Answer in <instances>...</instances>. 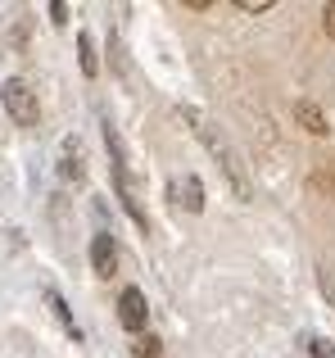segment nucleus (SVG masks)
Here are the masks:
<instances>
[{"instance_id":"obj_1","label":"nucleus","mask_w":335,"mask_h":358,"mask_svg":"<svg viewBox=\"0 0 335 358\" xmlns=\"http://www.w3.org/2000/svg\"><path fill=\"white\" fill-rule=\"evenodd\" d=\"M186 118L195 122V136H200L204 145L213 150V159H218V164H222V173H227V182L236 186V195H240V200H249V177H245V164H240V155H236V150L227 145V136H222V131L213 127L209 118H200V114H195V109H186Z\"/></svg>"},{"instance_id":"obj_2","label":"nucleus","mask_w":335,"mask_h":358,"mask_svg":"<svg viewBox=\"0 0 335 358\" xmlns=\"http://www.w3.org/2000/svg\"><path fill=\"white\" fill-rule=\"evenodd\" d=\"M0 105H5V114L18 122V127H36V118H41V105H36V91L27 87L23 78H9L5 87H0Z\"/></svg>"},{"instance_id":"obj_3","label":"nucleus","mask_w":335,"mask_h":358,"mask_svg":"<svg viewBox=\"0 0 335 358\" xmlns=\"http://www.w3.org/2000/svg\"><path fill=\"white\" fill-rule=\"evenodd\" d=\"M145 313H150V308H145V295L136 286H127L123 295H118V322H123L127 331H141V327H145Z\"/></svg>"},{"instance_id":"obj_4","label":"nucleus","mask_w":335,"mask_h":358,"mask_svg":"<svg viewBox=\"0 0 335 358\" xmlns=\"http://www.w3.org/2000/svg\"><path fill=\"white\" fill-rule=\"evenodd\" d=\"M91 268L100 272V277H114V268H118V245L109 231H100L96 241H91Z\"/></svg>"},{"instance_id":"obj_5","label":"nucleus","mask_w":335,"mask_h":358,"mask_svg":"<svg viewBox=\"0 0 335 358\" xmlns=\"http://www.w3.org/2000/svg\"><path fill=\"white\" fill-rule=\"evenodd\" d=\"M177 195H181V204H186L191 213H200V209H204V186L195 182V177H186V182H177Z\"/></svg>"},{"instance_id":"obj_6","label":"nucleus","mask_w":335,"mask_h":358,"mask_svg":"<svg viewBox=\"0 0 335 358\" xmlns=\"http://www.w3.org/2000/svg\"><path fill=\"white\" fill-rule=\"evenodd\" d=\"M295 114H299V122H304L308 131H318V136L327 131V118H322V109H318V105H299Z\"/></svg>"},{"instance_id":"obj_7","label":"nucleus","mask_w":335,"mask_h":358,"mask_svg":"<svg viewBox=\"0 0 335 358\" xmlns=\"http://www.w3.org/2000/svg\"><path fill=\"white\" fill-rule=\"evenodd\" d=\"M77 50H82V73H87V78H96L100 64H96V45H91V36H87V32L77 36Z\"/></svg>"},{"instance_id":"obj_8","label":"nucleus","mask_w":335,"mask_h":358,"mask_svg":"<svg viewBox=\"0 0 335 358\" xmlns=\"http://www.w3.org/2000/svg\"><path fill=\"white\" fill-rule=\"evenodd\" d=\"M45 304H50V308H54V317H59V322H64V331H73V336H77V327H73V317H68V308H64V299H59V295H54V290H45Z\"/></svg>"},{"instance_id":"obj_9","label":"nucleus","mask_w":335,"mask_h":358,"mask_svg":"<svg viewBox=\"0 0 335 358\" xmlns=\"http://www.w3.org/2000/svg\"><path fill=\"white\" fill-rule=\"evenodd\" d=\"M132 350H136V358H159L163 345H159V336H136V345H132Z\"/></svg>"},{"instance_id":"obj_10","label":"nucleus","mask_w":335,"mask_h":358,"mask_svg":"<svg viewBox=\"0 0 335 358\" xmlns=\"http://www.w3.org/2000/svg\"><path fill=\"white\" fill-rule=\"evenodd\" d=\"M304 345H308V354H313V358H335V345H331V341H322V336H308Z\"/></svg>"},{"instance_id":"obj_11","label":"nucleus","mask_w":335,"mask_h":358,"mask_svg":"<svg viewBox=\"0 0 335 358\" xmlns=\"http://www.w3.org/2000/svg\"><path fill=\"white\" fill-rule=\"evenodd\" d=\"M240 9H245V14H263L267 0H240Z\"/></svg>"},{"instance_id":"obj_12","label":"nucleus","mask_w":335,"mask_h":358,"mask_svg":"<svg viewBox=\"0 0 335 358\" xmlns=\"http://www.w3.org/2000/svg\"><path fill=\"white\" fill-rule=\"evenodd\" d=\"M327 18H331V32H335V5H331V9H327Z\"/></svg>"}]
</instances>
